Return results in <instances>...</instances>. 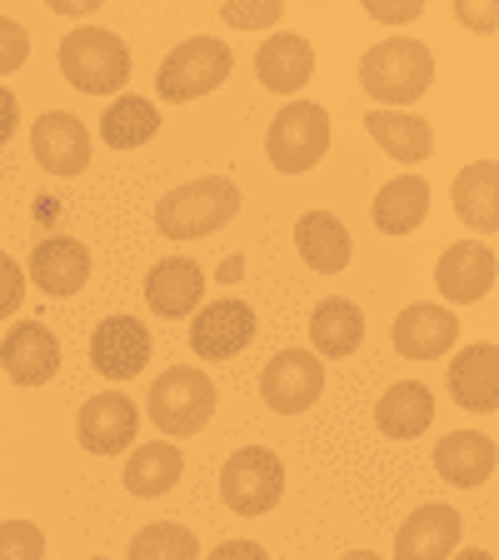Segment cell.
I'll return each mask as SVG.
<instances>
[{
  "label": "cell",
  "mask_w": 499,
  "mask_h": 560,
  "mask_svg": "<svg viewBox=\"0 0 499 560\" xmlns=\"http://www.w3.org/2000/svg\"><path fill=\"white\" fill-rule=\"evenodd\" d=\"M495 276H499V260L489 245H450L435 266V285H440L444 301L454 305H470V301H485L495 291Z\"/></svg>",
  "instance_id": "14"
},
{
  "label": "cell",
  "mask_w": 499,
  "mask_h": 560,
  "mask_svg": "<svg viewBox=\"0 0 499 560\" xmlns=\"http://www.w3.org/2000/svg\"><path fill=\"white\" fill-rule=\"evenodd\" d=\"M0 560H46V536L31 521L0 525Z\"/></svg>",
  "instance_id": "31"
},
{
  "label": "cell",
  "mask_w": 499,
  "mask_h": 560,
  "mask_svg": "<svg viewBox=\"0 0 499 560\" xmlns=\"http://www.w3.org/2000/svg\"><path fill=\"white\" fill-rule=\"evenodd\" d=\"M310 340L320 355H330V361H345V355H355L365 340V315L355 301H340V295H330V301L314 305L310 315Z\"/></svg>",
  "instance_id": "27"
},
{
  "label": "cell",
  "mask_w": 499,
  "mask_h": 560,
  "mask_svg": "<svg viewBox=\"0 0 499 560\" xmlns=\"http://www.w3.org/2000/svg\"><path fill=\"white\" fill-rule=\"evenodd\" d=\"M450 200H454V215L470 225V231H495L499 225V171L495 161H475L465 171L454 175L450 186Z\"/></svg>",
  "instance_id": "24"
},
{
  "label": "cell",
  "mask_w": 499,
  "mask_h": 560,
  "mask_svg": "<svg viewBox=\"0 0 499 560\" xmlns=\"http://www.w3.org/2000/svg\"><path fill=\"white\" fill-rule=\"evenodd\" d=\"M130 560H200V540L195 530L175 521H155L130 540Z\"/></svg>",
  "instance_id": "30"
},
{
  "label": "cell",
  "mask_w": 499,
  "mask_h": 560,
  "mask_svg": "<svg viewBox=\"0 0 499 560\" xmlns=\"http://www.w3.org/2000/svg\"><path fill=\"white\" fill-rule=\"evenodd\" d=\"M285 495V466L280 455L265 451V445H245L225 460L221 470V501L230 505L235 515H265L280 505Z\"/></svg>",
  "instance_id": "7"
},
{
  "label": "cell",
  "mask_w": 499,
  "mask_h": 560,
  "mask_svg": "<svg viewBox=\"0 0 499 560\" xmlns=\"http://www.w3.org/2000/svg\"><path fill=\"white\" fill-rule=\"evenodd\" d=\"M100 0H50V11L56 15H91Z\"/></svg>",
  "instance_id": "39"
},
{
  "label": "cell",
  "mask_w": 499,
  "mask_h": 560,
  "mask_svg": "<svg viewBox=\"0 0 499 560\" xmlns=\"http://www.w3.org/2000/svg\"><path fill=\"white\" fill-rule=\"evenodd\" d=\"M360 85L380 110L409 105L435 85V56L425 40H384L370 46L360 60Z\"/></svg>",
  "instance_id": "2"
},
{
  "label": "cell",
  "mask_w": 499,
  "mask_h": 560,
  "mask_svg": "<svg viewBox=\"0 0 499 560\" xmlns=\"http://www.w3.org/2000/svg\"><path fill=\"white\" fill-rule=\"evenodd\" d=\"M450 396L454 406L479 410V416H489L499 406V350L489 340L485 346H465L450 361Z\"/></svg>",
  "instance_id": "20"
},
{
  "label": "cell",
  "mask_w": 499,
  "mask_h": 560,
  "mask_svg": "<svg viewBox=\"0 0 499 560\" xmlns=\"http://www.w3.org/2000/svg\"><path fill=\"white\" fill-rule=\"evenodd\" d=\"M435 470L450 480L454 490H479L495 476V441L479 431H454L435 445Z\"/></svg>",
  "instance_id": "22"
},
{
  "label": "cell",
  "mask_w": 499,
  "mask_h": 560,
  "mask_svg": "<svg viewBox=\"0 0 499 560\" xmlns=\"http://www.w3.org/2000/svg\"><path fill=\"white\" fill-rule=\"evenodd\" d=\"M325 390V365L310 350H280L275 361L260 371V396L275 416H300Z\"/></svg>",
  "instance_id": "8"
},
{
  "label": "cell",
  "mask_w": 499,
  "mask_h": 560,
  "mask_svg": "<svg viewBox=\"0 0 499 560\" xmlns=\"http://www.w3.org/2000/svg\"><path fill=\"white\" fill-rule=\"evenodd\" d=\"M56 60H60V75L85 95H116L130 81V46L116 31H100V25L70 31L60 40Z\"/></svg>",
  "instance_id": "3"
},
{
  "label": "cell",
  "mask_w": 499,
  "mask_h": 560,
  "mask_svg": "<svg viewBox=\"0 0 499 560\" xmlns=\"http://www.w3.org/2000/svg\"><path fill=\"white\" fill-rule=\"evenodd\" d=\"M215 416V385L195 365H170L151 385V420L165 435H195Z\"/></svg>",
  "instance_id": "6"
},
{
  "label": "cell",
  "mask_w": 499,
  "mask_h": 560,
  "mask_svg": "<svg viewBox=\"0 0 499 560\" xmlns=\"http://www.w3.org/2000/svg\"><path fill=\"white\" fill-rule=\"evenodd\" d=\"M91 365L105 381H135L151 365V326L135 315H105L91 336Z\"/></svg>",
  "instance_id": "9"
},
{
  "label": "cell",
  "mask_w": 499,
  "mask_h": 560,
  "mask_svg": "<svg viewBox=\"0 0 499 560\" xmlns=\"http://www.w3.org/2000/svg\"><path fill=\"white\" fill-rule=\"evenodd\" d=\"M330 151V110L314 101H290L270 120L265 155L280 175H305Z\"/></svg>",
  "instance_id": "4"
},
{
  "label": "cell",
  "mask_w": 499,
  "mask_h": 560,
  "mask_svg": "<svg viewBox=\"0 0 499 560\" xmlns=\"http://www.w3.org/2000/svg\"><path fill=\"white\" fill-rule=\"evenodd\" d=\"M240 215V190H235L230 175H200L190 186H175L170 196H161L155 206V231L165 241H195L230 225Z\"/></svg>",
  "instance_id": "1"
},
{
  "label": "cell",
  "mask_w": 499,
  "mask_h": 560,
  "mask_svg": "<svg viewBox=\"0 0 499 560\" xmlns=\"http://www.w3.org/2000/svg\"><path fill=\"white\" fill-rule=\"evenodd\" d=\"M454 15H460V25H470V31H495V21H499V11H495V5H489V0H485V5H454Z\"/></svg>",
  "instance_id": "37"
},
{
  "label": "cell",
  "mask_w": 499,
  "mask_h": 560,
  "mask_svg": "<svg viewBox=\"0 0 499 560\" xmlns=\"http://www.w3.org/2000/svg\"><path fill=\"white\" fill-rule=\"evenodd\" d=\"M295 250H300V260L310 270L335 276V270L349 266L355 241H349V231L340 225V215H330V210H310V215H300V221H295Z\"/></svg>",
  "instance_id": "21"
},
{
  "label": "cell",
  "mask_w": 499,
  "mask_h": 560,
  "mask_svg": "<svg viewBox=\"0 0 499 560\" xmlns=\"http://www.w3.org/2000/svg\"><path fill=\"white\" fill-rule=\"evenodd\" d=\"M280 15H285V5H275V0H240V5H221V21L230 25V31H275Z\"/></svg>",
  "instance_id": "32"
},
{
  "label": "cell",
  "mask_w": 499,
  "mask_h": 560,
  "mask_svg": "<svg viewBox=\"0 0 499 560\" xmlns=\"http://www.w3.org/2000/svg\"><path fill=\"white\" fill-rule=\"evenodd\" d=\"M365 11H370V21H380V25H409L425 15V5H419V0H370Z\"/></svg>",
  "instance_id": "35"
},
{
  "label": "cell",
  "mask_w": 499,
  "mask_h": 560,
  "mask_svg": "<svg viewBox=\"0 0 499 560\" xmlns=\"http://www.w3.org/2000/svg\"><path fill=\"white\" fill-rule=\"evenodd\" d=\"M365 126H370L375 145H380L384 155H395L400 165L430 161V151H435V130H430V120L409 116V110H370V116H365Z\"/></svg>",
  "instance_id": "26"
},
{
  "label": "cell",
  "mask_w": 499,
  "mask_h": 560,
  "mask_svg": "<svg viewBox=\"0 0 499 560\" xmlns=\"http://www.w3.org/2000/svg\"><path fill=\"white\" fill-rule=\"evenodd\" d=\"M230 70H235L230 46H221L215 35H190L165 56L155 91H161V101H200V95L230 81Z\"/></svg>",
  "instance_id": "5"
},
{
  "label": "cell",
  "mask_w": 499,
  "mask_h": 560,
  "mask_svg": "<svg viewBox=\"0 0 499 560\" xmlns=\"http://www.w3.org/2000/svg\"><path fill=\"white\" fill-rule=\"evenodd\" d=\"M250 340H256V311L245 301L200 305V315L190 320V350L200 361H230Z\"/></svg>",
  "instance_id": "10"
},
{
  "label": "cell",
  "mask_w": 499,
  "mask_h": 560,
  "mask_svg": "<svg viewBox=\"0 0 499 560\" xmlns=\"http://www.w3.org/2000/svg\"><path fill=\"white\" fill-rule=\"evenodd\" d=\"M450 560H495L489 550H460V556H450Z\"/></svg>",
  "instance_id": "40"
},
{
  "label": "cell",
  "mask_w": 499,
  "mask_h": 560,
  "mask_svg": "<svg viewBox=\"0 0 499 560\" xmlns=\"http://www.w3.org/2000/svg\"><path fill=\"white\" fill-rule=\"evenodd\" d=\"M140 431V410L130 396L120 390H100L81 406V420H75V435L91 455H120Z\"/></svg>",
  "instance_id": "11"
},
{
  "label": "cell",
  "mask_w": 499,
  "mask_h": 560,
  "mask_svg": "<svg viewBox=\"0 0 499 560\" xmlns=\"http://www.w3.org/2000/svg\"><path fill=\"white\" fill-rule=\"evenodd\" d=\"M460 340V320L444 305H405L395 320V350L405 361H440Z\"/></svg>",
  "instance_id": "16"
},
{
  "label": "cell",
  "mask_w": 499,
  "mask_h": 560,
  "mask_svg": "<svg viewBox=\"0 0 499 560\" xmlns=\"http://www.w3.org/2000/svg\"><path fill=\"white\" fill-rule=\"evenodd\" d=\"M460 546V511L454 505H419L395 536V560H450Z\"/></svg>",
  "instance_id": "18"
},
{
  "label": "cell",
  "mask_w": 499,
  "mask_h": 560,
  "mask_svg": "<svg viewBox=\"0 0 499 560\" xmlns=\"http://www.w3.org/2000/svg\"><path fill=\"white\" fill-rule=\"evenodd\" d=\"M256 75L265 91L275 95H295L300 85H310L314 75V46L305 35H290V31H270L265 46L256 50Z\"/></svg>",
  "instance_id": "17"
},
{
  "label": "cell",
  "mask_w": 499,
  "mask_h": 560,
  "mask_svg": "<svg viewBox=\"0 0 499 560\" xmlns=\"http://www.w3.org/2000/svg\"><path fill=\"white\" fill-rule=\"evenodd\" d=\"M430 215V186L419 180V175H395L390 186H380L375 196V225L384 235H409L425 225Z\"/></svg>",
  "instance_id": "28"
},
{
  "label": "cell",
  "mask_w": 499,
  "mask_h": 560,
  "mask_svg": "<svg viewBox=\"0 0 499 560\" xmlns=\"http://www.w3.org/2000/svg\"><path fill=\"white\" fill-rule=\"evenodd\" d=\"M345 560H380V556H375V550H349Z\"/></svg>",
  "instance_id": "41"
},
{
  "label": "cell",
  "mask_w": 499,
  "mask_h": 560,
  "mask_svg": "<svg viewBox=\"0 0 499 560\" xmlns=\"http://www.w3.org/2000/svg\"><path fill=\"white\" fill-rule=\"evenodd\" d=\"M95 560H105V556H95Z\"/></svg>",
  "instance_id": "42"
},
{
  "label": "cell",
  "mask_w": 499,
  "mask_h": 560,
  "mask_svg": "<svg viewBox=\"0 0 499 560\" xmlns=\"http://www.w3.org/2000/svg\"><path fill=\"white\" fill-rule=\"evenodd\" d=\"M15 126H21V105H15V95L0 85V145L15 136Z\"/></svg>",
  "instance_id": "38"
},
{
  "label": "cell",
  "mask_w": 499,
  "mask_h": 560,
  "mask_svg": "<svg viewBox=\"0 0 499 560\" xmlns=\"http://www.w3.org/2000/svg\"><path fill=\"white\" fill-rule=\"evenodd\" d=\"M430 420H435V390L419 381H395L375 406V425L390 441H415V435L430 431Z\"/></svg>",
  "instance_id": "23"
},
{
  "label": "cell",
  "mask_w": 499,
  "mask_h": 560,
  "mask_svg": "<svg viewBox=\"0 0 499 560\" xmlns=\"http://www.w3.org/2000/svg\"><path fill=\"white\" fill-rule=\"evenodd\" d=\"M31 280L50 301H66V295H75L91 280V250L75 235H46L31 250Z\"/></svg>",
  "instance_id": "15"
},
{
  "label": "cell",
  "mask_w": 499,
  "mask_h": 560,
  "mask_svg": "<svg viewBox=\"0 0 499 560\" xmlns=\"http://www.w3.org/2000/svg\"><path fill=\"white\" fill-rule=\"evenodd\" d=\"M205 560H270L265 546H256V540H225V546H215Z\"/></svg>",
  "instance_id": "36"
},
{
  "label": "cell",
  "mask_w": 499,
  "mask_h": 560,
  "mask_svg": "<svg viewBox=\"0 0 499 560\" xmlns=\"http://www.w3.org/2000/svg\"><path fill=\"white\" fill-rule=\"evenodd\" d=\"M31 151L50 175H81L91 165V130L70 110H46L31 126Z\"/></svg>",
  "instance_id": "13"
},
{
  "label": "cell",
  "mask_w": 499,
  "mask_h": 560,
  "mask_svg": "<svg viewBox=\"0 0 499 560\" xmlns=\"http://www.w3.org/2000/svg\"><path fill=\"white\" fill-rule=\"evenodd\" d=\"M186 476V455L175 451L170 441H151V445H135L126 460V490L135 501H155L165 490L180 486Z\"/></svg>",
  "instance_id": "25"
},
{
  "label": "cell",
  "mask_w": 499,
  "mask_h": 560,
  "mask_svg": "<svg viewBox=\"0 0 499 560\" xmlns=\"http://www.w3.org/2000/svg\"><path fill=\"white\" fill-rule=\"evenodd\" d=\"M21 301H25V270L0 250V320H11L21 311Z\"/></svg>",
  "instance_id": "34"
},
{
  "label": "cell",
  "mask_w": 499,
  "mask_h": 560,
  "mask_svg": "<svg viewBox=\"0 0 499 560\" xmlns=\"http://www.w3.org/2000/svg\"><path fill=\"white\" fill-rule=\"evenodd\" d=\"M145 301H151L155 315H170V320L200 311V301H205V270L186 256H165L145 276Z\"/></svg>",
  "instance_id": "19"
},
{
  "label": "cell",
  "mask_w": 499,
  "mask_h": 560,
  "mask_svg": "<svg viewBox=\"0 0 499 560\" xmlns=\"http://www.w3.org/2000/svg\"><path fill=\"white\" fill-rule=\"evenodd\" d=\"M0 365L15 385H46L60 371V340L40 320H21L0 340Z\"/></svg>",
  "instance_id": "12"
},
{
  "label": "cell",
  "mask_w": 499,
  "mask_h": 560,
  "mask_svg": "<svg viewBox=\"0 0 499 560\" xmlns=\"http://www.w3.org/2000/svg\"><path fill=\"white\" fill-rule=\"evenodd\" d=\"M155 130H161V110L145 95H116L100 116V140L110 151H135L145 140H155Z\"/></svg>",
  "instance_id": "29"
},
{
  "label": "cell",
  "mask_w": 499,
  "mask_h": 560,
  "mask_svg": "<svg viewBox=\"0 0 499 560\" xmlns=\"http://www.w3.org/2000/svg\"><path fill=\"white\" fill-rule=\"evenodd\" d=\"M25 56H31V35H25V25L11 21V15H0V75L21 70Z\"/></svg>",
  "instance_id": "33"
}]
</instances>
